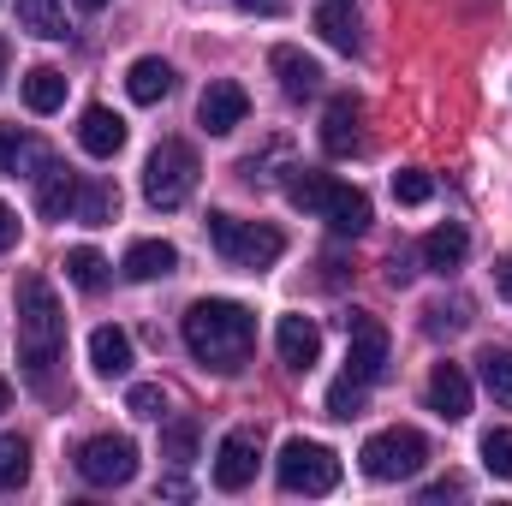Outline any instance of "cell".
<instances>
[{
    "mask_svg": "<svg viewBox=\"0 0 512 506\" xmlns=\"http://www.w3.org/2000/svg\"><path fill=\"white\" fill-rule=\"evenodd\" d=\"M274 352H280L286 370H310L322 358V328L310 316H280L274 322Z\"/></svg>",
    "mask_w": 512,
    "mask_h": 506,
    "instance_id": "obj_12",
    "label": "cell"
},
{
    "mask_svg": "<svg viewBox=\"0 0 512 506\" xmlns=\"http://www.w3.org/2000/svg\"><path fill=\"white\" fill-rule=\"evenodd\" d=\"M6 66H12V48H6V36H0V78H6Z\"/></svg>",
    "mask_w": 512,
    "mask_h": 506,
    "instance_id": "obj_43",
    "label": "cell"
},
{
    "mask_svg": "<svg viewBox=\"0 0 512 506\" xmlns=\"http://www.w3.org/2000/svg\"><path fill=\"white\" fill-rule=\"evenodd\" d=\"M161 459H167V465H191V459H197V423H191V417H173V423H167Z\"/></svg>",
    "mask_w": 512,
    "mask_h": 506,
    "instance_id": "obj_29",
    "label": "cell"
},
{
    "mask_svg": "<svg viewBox=\"0 0 512 506\" xmlns=\"http://www.w3.org/2000/svg\"><path fill=\"white\" fill-rule=\"evenodd\" d=\"M483 465L512 483V429H489V435H483Z\"/></svg>",
    "mask_w": 512,
    "mask_h": 506,
    "instance_id": "obj_34",
    "label": "cell"
},
{
    "mask_svg": "<svg viewBox=\"0 0 512 506\" xmlns=\"http://www.w3.org/2000/svg\"><path fill=\"white\" fill-rule=\"evenodd\" d=\"M6 405H12V381L0 376V411H6Z\"/></svg>",
    "mask_w": 512,
    "mask_h": 506,
    "instance_id": "obj_44",
    "label": "cell"
},
{
    "mask_svg": "<svg viewBox=\"0 0 512 506\" xmlns=\"http://www.w3.org/2000/svg\"><path fill=\"white\" fill-rule=\"evenodd\" d=\"M78 6H84V12H102V6H108V0H78Z\"/></svg>",
    "mask_w": 512,
    "mask_h": 506,
    "instance_id": "obj_45",
    "label": "cell"
},
{
    "mask_svg": "<svg viewBox=\"0 0 512 506\" xmlns=\"http://www.w3.org/2000/svg\"><path fill=\"white\" fill-rule=\"evenodd\" d=\"M239 12H245V18H256V12H262V18H280L286 0H239Z\"/></svg>",
    "mask_w": 512,
    "mask_h": 506,
    "instance_id": "obj_38",
    "label": "cell"
},
{
    "mask_svg": "<svg viewBox=\"0 0 512 506\" xmlns=\"http://www.w3.org/2000/svg\"><path fill=\"white\" fill-rule=\"evenodd\" d=\"M120 268H126V280H167V274L179 268V251H173L167 239H137Z\"/></svg>",
    "mask_w": 512,
    "mask_h": 506,
    "instance_id": "obj_21",
    "label": "cell"
},
{
    "mask_svg": "<svg viewBox=\"0 0 512 506\" xmlns=\"http://www.w3.org/2000/svg\"><path fill=\"white\" fill-rule=\"evenodd\" d=\"M12 245H18V215L0 203V251H12Z\"/></svg>",
    "mask_w": 512,
    "mask_h": 506,
    "instance_id": "obj_39",
    "label": "cell"
},
{
    "mask_svg": "<svg viewBox=\"0 0 512 506\" xmlns=\"http://www.w3.org/2000/svg\"><path fill=\"white\" fill-rule=\"evenodd\" d=\"M268 66H274V78H280V90H286L292 102H304V96L322 90V66H316L310 54H298V48H274Z\"/></svg>",
    "mask_w": 512,
    "mask_h": 506,
    "instance_id": "obj_17",
    "label": "cell"
},
{
    "mask_svg": "<svg viewBox=\"0 0 512 506\" xmlns=\"http://www.w3.org/2000/svg\"><path fill=\"white\" fill-rule=\"evenodd\" d=\"M453 495H465V483H459V477H441V483H429V489H423V506L453 501Z\"/></svg>",
    "mask_w": 512,
    "mask_h": 506,
    "instance_id": "obj_36",
    "label": "cell"
},
{
    "mask_svg": "<svg viewBox=\"0 0 512 506\" xmlns=\"http://www.w3.org/2000/svg\"><path fill=\"white\" fill-rule=\"evenodd\" d=\"M24 108H30V114L66 108V78H60L54 66H30V72H24Z\"/></svg>",
    "mask_w": 512,
    "mask_h": 506,
    "instance_id": "obj_24",
    "label": "cell"
},
{
    "mask_svg": "<svg viewBox=\"0 0 512 506\" xmlns=\"http://www.w3.org/2000/svg\"><path fill=\"white\" fill-rule=\"evenodd\" d=\"M185 346L215 376H233V370H245V358L256 346V316L233 298H197L185 310Z\"/></svg>",
    "mask_w": 512,
    "mask_h": 506,
    "instance_id": "obj_1",
    "label": "cell"
},
{
    "mask_svg": "<svg viewBox=\"0 0 512 506\" xmlns=\"http://www.w3.org/2000/svg\"><path fill=\"white\" fill-rule=\"evenodd\" d=\"M316 30H322L340 54H352V48H358V0H316Z\"/></svg>",
    "mask_w": 512,
    "mask_h": 506,
    "instance_id": "obj_22",
    "label": "cell"
},
{
    "mask_svg": "<svg viewBox=\"0 0 512 506\" xmlns=\"http://www.w3.org/2000/svg\"><path fill=\"white\" fill-rule=\"evenodd\" d=\"M161 495H173V501H185V495H191V483H185V477H167V483H161Z\"/></svg>",
    "mask_w": 512,
    "mask_h": 506,
    "instance_id": "obj_42",
    "label": "cell"
},
{
    "mask_svg": "<svg viewBox=\"0 0 512 506\" xmlns=\"http://www.w3.org/2000/svg\"><path fill=\"white\" fill-rule=\"evenodd\" d=\"M256 459H262V435L256 429H227L221 435V453H215V489H227V495L251 489Z\"/></svg>",
    "mask_w": 512,
    "mask_h": 506,
    "instance_id": "obj_9",
    "label": "cell"
},
{
    "mask_svg": "<svg viewBox=\"0 0 512 506\" xmlns=\"http://www.w3.org/2000/svg\"><path fill=\"white\" fill-rule=\"evenodd\" d=\"M78 185H84V179H78L72 167H54V161H48V167L36 173V209H42L48 221H66V215L78 209Z\"/></svg>",
    "mask_w": 512,
    "mask_h": 506,
    "instance_id": "obj_15",
    "label": "cell"
},
{
    "mask_svg": "<svg viewBox=\"0 0 512 506\" xmlns=\"http://www.w3.org/2000/svg\"><path fill=\"white\" fill-rule=\"evenodd\" d=\"M477 364H483V387H489L501 405H512V352L507 346H489Z\"/></svg>",
    "mask_w": 512,
    "mask_h": 506,
    "instance_id": "obj_30",
    "label": "cell"
},
{
    "mask_svg": "<svg viewBox=\"0 0 512 506\" xmlns=\"http://www.w3.org/2000/svg\"><path fill=\"white\" fill-rule=\"evenodd\" d=\"M274 477H280L286 495H328V489L340 483V453L322 447V441L292 435V441L280 447V459H274Z\"/></svg>",
    "mask_w": 512,
    "mask_h": 506,
    "instance_id": "obj_5",
    "label": "cell"
},
{
    "mask_svg": "<svg viewBox=\"0 0 512 506\" xmlns=\"http://www.w3.org/2000/svg\"><path fill=\"white\" fill-rule=\"evenodd\" d=\"M90 364H96V376H108V381H120L131 376V334L126 328H96L90 334Z\"/></svg>",
    "mask_w": 512,
    "mask_h": 506,
    "instance_id": "obj_20",
    "label": "cell"
},
{
    "mask_svg": "<svg viewBox=\"0 0 512 506\" xmlns=\"http://www.w3.org/2000/svg\"><path fill=\"white\" fill-rule=\"evenodd\" d=\"M126 411L131 417H161L167 411V393H161V381H131V393H126Z\"/></svg>",
    "mask_w": 512,
    "mask_h": 506,
    "instance_id": "obj_33",
    "label": "cell"
},
{
    "mask_svg": "<svg viewBox=\"0 0 512 506\" xmlns=\"http://www.w3.org/2000/svg\"><path fill=\"white\" fill-rule=\"evenodd\" d=\"M411 274H417V268H411V256L393 251V262H387V280H393V286H411Z\"/></svg>",
    "mask_w": 512,
    "mask_h": 506,
    "instance_id": "obj_37",
    "label": "cell"
},
{
    "mask_svg": "<svg viewBox=\"0 0 512 506\" xmlns=\"http://www.w3.org/2000/svg\"><path fill=\"white\" fill-rule=\"evenodd\" d=\"M66 280H72L78 292H102V286H108V256L96 251V245H72V251H66Z\"/></svg>",
    "mask_w": 512,
    "mask_h": 506,
    "instance_id": "obj_26",
    "label": "cell"
},
{
    "mask_svg": "<svg viewBox=\"0 0 512 506\" xmlns=\"http://www.w3.org/2000/svg\"><path fill=\"white\" fill-rule=\"evenodd\" d=\"M364 477H376V483H405V477H417L423 465H429V441L417 435V429H382V435H370L364 441Z\"/></svg>",
    "mask_w": 512,
    "mask_h": 506,
    "instance_id": "obj_6",
    "label": "cell"
},
{
    "mask_svg": "<svg viewBox=\"0 0 512 506\" xmlns=\"http://www.w3.org/2000/svg\"><path fill=\"white\" fill-rule=\"evenodd\" d=\"M78 143H84V155L114 161V155L126 149V120H120L114 108H84V120H78Z\"/></svg>",
    "mask_w": 512,
    "mask_h": 506,
    "instance_id": "obj_14",
    "label": "cell"
},
{
    "mask_svg": "<svg viewBox=\"0 0 512 506\" xmlns=\"http://www.w3.org/2000/svg\"><path fill=\"white\" fill-rule=\"evenodd\" d=\"M495 280H501V298L512 304V256H501V268H495Z\"/></svg>",
    "mask_w": 512,
    "mask_h": 506,
    "instance_id": "obj_41",
    "label": "cell"
},
{
    "mask_svg": "<svg viewBox=\"0 0 512 506\" xmlns=\"http://www.w3.org/2000/svg\"><path fill=\"white\" fill-rule=\"evenodd\" d=\"M429 197H435V179H429L423 167H405V173H393V203L417 209V203H429Z\"/></svg>",
    "mask_w": 512,
    "mask_h": 506,
    "instance_id": "obj_32",
    "label": "cell"
},
{
    "mask_svg": "<svg viewBox=\"0 0 512 506\" xmlns=\"http://www.w3.org/2000/svg\"><path fill=\"white\" fill-rule=\"evenodd\" d=\"M197 149L185 143V137H161L155 143V155L143 161V197L155 203V209H179L191 191H197Z\"/></svg>",
    "mask_w": 512,
    "mask_h": 506,
    "instance_id": "obj_3",
    "label": "cell"
},
{
    "mask_svg": "<svg viewBox=\"0 0 512 506\" xmlns=\"http://www.w3.org/2000/svg\"><path fill=\"white\" fill-rule=\"evenodd\" d=\"M84 227H108L114 215H120V191L108 185V179H84L78 185V209H72Z\"/></svg>",
    "mask_w": 512,
    "mask_h": 506,
    "instance_id": "obj_25",
    "label": "cell"
},
{
    "mask_svg": "<svg viewBox=\"0 0 512 506\" xmlns=\"http://www.w3.org/2000/svg\"><path fill=\"white\" fill-rule=\"evenodd\" d=\"M12 155H18V131L0 126V173H12Z\"/></svg>",
    "mask_w": 512,
    "mask_h": 506,
    "instance_id": "obj_40",
    "label": "cell"
},
{
    "mask_svg": "<svg viewBox=\"0 0 512 506\" xmlns=\"http://www.w3.org/2000/svg\"><path fill=\"white\" fill-rule=\"evenodd\" d=\"M18 24H24L30 36L60 42V36H66V6H60V0H18Z\"/></svg>",
    "mask_w": 512,
    "mask_h": 506,
    "instance_id": "obj_27",
    "label": "cell"
},
{
    "mask_svg": "<svg viewBox=\"0 0 512 506\" xmlns=\"http://www.w3.org/2000/svg\"><path fill=\"white\" fill-rule=\"evenodd\" d=\"M465 322H471V316H465V304H453V310H447V304H435V310H429V322H423V328H429V334H459V328H465Z\"/></svg>",
    "mask_w": 512,
    "mask_h": 506,
    "instance_id": "obj_35",
    "label": "cell"
},
{
    "mask_svg": "<svg viewBox=\"0 0 512 506\" xmlns=\"http://www.w3.org/2000/svg\"><path fill=\"white\" fill-rule=\"evenodd\" d=\"M60 346H66L60 298H54V286H48L42 274H24V280H18V364L42 381L54 370Z\"/></svg>",
    "mask_w": 512,
    "mask_h": 506,
    "instance_id": "obj_2",
    "label": "cell"
},
{
    "mask_svg": "<svg viewBox=\"0 0 512 506\" xmlns=\"http://www.w3.org/2000/svg\"><path fill=\"white\" fill-rule=\"evenodd\" d=\"M322 149L334 161H346V155L364 149V102L358 96H334L328 102V114H322Z\"/></svg>",
    "mask_w": 512,
    "mask_h": 506,
    "instance_id": "obj_11",
    "label": "cell"
},
{
    "mask_svg": "<svg viewBox=\"0 0 512 506\" xmlns=\"http://www.w3.org/2000/svg\"><path fill=\"white\" fill-rule=\"evenodd\" d=\"M364 393H370V381H358V376H340L334 387H328V417H364Z\"/></svg>",
    "mask_w": 512,
    "mask_h": 506,
    "instance_id": "obj_31",
    "label": "cell"
},
{
    "mask_svg": "<svg viewBox=\"0 0 512 506\" xmlns=\"http://www.w3.org/2000/svg\"><path fill=\"white\" fill-rule=\"evenodd\" d=\"M126 96L137 102V108H155V102H167V96H173V66H167V60H155V54L131 60Z\"/></svg>",
    "mask_w": 512,
    "mask_h": 506,
    "instance_id": "obj_18",
    "label": "cell"
},
{
    "mask_svg": "<svg viewBox=\"0 0 512 506\" xmlns=\"http://www.w3.org/2000/svg\"><path fill=\"white\" fill-rule=\"evenodd\" d=\"M328 191H334V179L316 173V167H292V173H286V203L304 209V215H322V209H328Z\"/></svg>",
    "mask_w": 512,
    "mask_h": 506,
    "instance_id": "obj_23",
    "label": "cell"
},
{
    "mask_svg": "<svg viewBox=\"0 0 512 506\" xmlns=\"http://www.w3.org/2000/svg\"><path fill=\"white\" fill-rule=\"evenodd\" d=\"M429 411H441L447 423L471 417V376L459 364H435L429 370Z\"/></svg>",
    "mask_w": 512,
    "mask_h": 506,
    "instance_id": "obj_13",
    "label": "cell"
},
{
    "mask_svg": "<svg viewBox=\"0 0 512 506\" xmlns=\"http://www.w3.org/2000/svg\"><path fill=\"white\" fill-rule=\"evenodd\" d=\"M209 239H215L221 262L251 268V274L274 268L286 256V233L280 227H256V221H239V215H209Z\"/></svg>",
    "mask_w": 512,
    "mask_h": 506,
    "instance_id": "obj_4",
    "label": "cell"
},
{
    "mask_svg": "<svg viewBox=\"0 0 512 506\" xmlns=\"http://www.w3.org/2000/svg\"><path fill=\"white\" fill-rule=\"evenodd\" d=\"M322 221H328L340 239H358V233L370 227V197H364L358 185H334V191H328V209H322Z\"/></svg>",
    "mask_w": 512,
    "mask_h": 506,
    "instance_id": "obj_19",
    "label": "cell"
},
{
    "mask_svg": "<svg viewBox=\"0 0 512 506\" xmlns=\"http://www.w3.org/2000/svg\"><path fill=\"white\" fill-rule=\"evenodd\" d=\"M346 334H352V352H346V376L358 381H376L387 376V328L376 322V316H364V310H352L346 316Z\"/></svg>",
    "mask_w": 512,
    "mask_h": 506,
    "instance_id": "obj_8",
    "label": "cell"
},
{
    "mask_svg": "<svg viewBox=\"0 0 512 506\" xmlns=\"http://www.w3.org/2000/svg\"><path fill=\"white\" fill-rule=\"evenodd\" d=\"M245 114H251V96H245V84H233V78H215L209 90H203V102H197V120L209 137H227V131L245 126Z\"/></svg>",
    "mask_w": 512,
    "mask_h": 506,
    "instance_id": "obj_10",
    "label": "cell"
},
{
    "mask_svg": "<svg viewBox=\"0 0 512 506\" xmlns=\"http://www.w3.org/2000/svg\"><path fill=\"white\" fill-rule=\"evenodd\" d=\"M30 483V447L18 435H0V495H18Z\"/></svg>",
    "mask_w": 512,
    "mask_h": 506,
    "instance_id": "obj_28",
    "label": "cell"
},
{
    "mask_svg": "<svg viewBox=\"0 0 512 506\" xmlns=\"http://www.w3.org/2000/svg\"><path fill=\"white\" fill-rule=\"evenodd\" d=\"M78 477L96 489H120L137 477V441L131 435H96L78 447Z\"/></svg>",
    "mask_w": 512,
    "mask_h": 506,
    "instance_id": "obj_7",
    "label": "cell"
},
{
    "mask_svg": "<svg viewBox=\"0 0 512 506\" xmlns=\"http://www.w3.org/2000/svg\"><path fill=\"white\" fill-rule=\"evenodd\" d=\"M417 256H423L429 274H453V268H465V256H471V233H465L459 221H447V227H435V233L417 245Z\"/></svg>",
    "mask_w": 512,
    "mask_h": 506,
    "instance_id": "obj_16",
    "label": "cell"
}]
</instances>
